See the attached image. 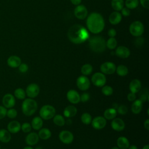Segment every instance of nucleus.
<instances>
[{
	"mask_svg": "<svg viewBox=\"0 0 149 149\" xmlns=\"http://www.w3.org/2000/svg\"><path fill=\"white\" fill-rule=\"evenodd\" d=\"M68 36L72 42L79 44L86 41L89 37V34L83 26L76 24L70 27Z\"/></svg>",
	"mask_w": 149,
	"mask_h": 149,
	"instance_id": "f257e3e1",
	"label": "nucleus"
},
{
	"mask_svg": "<svg viewBox=\"0 0 149 149\" xmlns=\"http://www.w3.org/2000/svg\"><path fill=\"white\" fill-rule=\"evenodd\" d=\"M87 26L89 31L93 33H100L104 28L105 23L103 17L98 13H91L87 17Z\"/></svg>",
	"mask_w": 149,
	"mask_h": 149,
	"instance_id": "f03ea898",
	"label": "nucleus"
},
{
	"mask_svg": "<svg viewBox=\"0 0 149 149\" xmlns=\"http://www.w3.org/2000/svg\"><path fill=\"white\" fill-rule=\"evenodd\" d=\"M89 46L90 49L95 52H104L106 48V42L101 36H94L90 38Z\"/></svg>",
	"mask_w": 149,
	"mask_h": 149,
	"instance_id": "7ed1b4c3",
	"label": "nucleus"
},
{
	"mask_svg": "<svg viewBox=\"0 0 149 149\" xmlns=\"http://www.w3.org/2000/svg\"><path fill=\"white\" fill-rule=\"evenodd\" d=\"M37 108V102L33 98H26L22 102V110L26 116H30L33 115L36 112Z\"/></svg>",
	"mask_w": 149,
	"mask_h": 149,
	"instance_id": "20e7f679",
	"label": "nucleus"
},
{
	"mask_svg": "<svg viewBox=\"0 0 149 149\" xmlns=\"http://www.w3.org/2000/svg\"><path fill=\"white\" fill-rule=\"evenodd\" d=\"M56 113L55 108L50 105H43L39 111L40 116L44 120H49L52 118Z\"/></svg>",
	"mask_w": 149,
	"mask_h": 149,
	"instance_id": "39448f33",
	"label": "nucleus"
},
{
	"mask_svg": "<svg viewBox=\"0 0 149 149\" xmlns=\"http://www.w3.org/2000/svg\"><path fill=\"white\" fill-rule=\"evenodd\" d=\"M129 31L132 35L139 37L142 35L144 32V26L140 21L133 22L129 27Z\"/></svg>",
	"mask_w": 149,
	"mask_h": 149,
	"instance_id": "423d86ee",
	"label": "nucleus"
},
{
	"mask_svg": "<svg viewBox=\"0 0 149 149\" xmlns=\"http://www.w3.org/2000/svg\"><path fill=\"white\" fill-rule=\"evenodd\" d=\"M107 81V78L104 74L101 72L95 73L91 77V82L96 87L104 86Z\"/></svg>",
	"mask_w": 149,
	"mask_h": 149,
	"instance_id": "0eeeda50",
	"label": "nucleus"
},
{
	"mask_svg": "<svg viewBox=\"0 0 149 149\" xmlns=\"http://www.w3.org/2000/svg\"><path fill=\"white\" fill-rule=\"evenodd\" d=\"M76 85L79 90L81 91H86L90 88V81L86 76L81 75L77 79Z\"/></svg>",
	"mask_w": 149,
	"mask_h": 149,
	"instance_id": "6e6552de",
	"label": "nucleus"
},
{
	"mask_svg": "<svg viewBox=\"0 0 149 149\" xmlns=\"http://www.w3.org/2000/svg\"><path fill=\"white\" fill-rule=\"evenodd\" d=\"M116 65L111 62H105L101 64L100 66V70L101 73L105 74H111L116 71Z\"/></svg>",
	"mask_w": 149,
	"mask_h": 149,
	"instance_id": "1a4fd4ad",
	"label": "nucleus"
},
{
	"mask_svg": "<svg viewBox=\"0 0 149 149\" xmlns=\"http://www.w3.org/2000/svg\"><path fill=\"white\" fill-rule=\"evenodd\" d=\"M93 128L97 130H101L104 128L107 124L106 119L101 116H98L95 117L91 122Z\"/></svg>",
	"mask_w": 149,
	"mask_h": 149,
	"instance_id": "9d476101",
	"label": "nucleus"
},
{
	"mask_svg": "<svg viewBox=\"0 0 149 149\" xmlns=\"http://www.w3.org/2000/svg\"><path fill=\"white\" fill-rule=\"evenodd\" d=\"M59 139L64 144H70L74 139L73 133L68 130H62L59 134Z\"/></svg>",
	"mask_w": 149,
	"mask_h": 149,
	"instance_id": "9b49d317",
	"label": "nucleus"
},
{
	"mask_svg": "<svg viewBox=\"0 0 149 149\" xmlns=\"http://www.w3.org/2000/svg\"><path fill=\"white\" fill-rule=\"evenodd\" d=\"M40 93V87L36 83H31L27 86L26 90V95L31 98L36 97Z\"/></svg>",
	"mask_w": 149,
	"mask_h": 149,
	"instance_id": "f8f14e48",
	"label": "nucleus"
},
{
	"mask_svg": "<svg viewBox=\"0 0 149 149\" xmlns=\"http://www.w3.org/2000/svg\"><path fill=\"white\" fill-rule=\"evenodd\" d=\"M2 104L6 108H11L13 107L16 103L15 97L9 93L6 94L2 98Z\"/></svg>",
	"mask_w": 149,
	"mask_h": 149,
	"instance_id": "ddd939ff",
	"label": "nucleus"
},
{
	"mask_svg": "<svg viewBox=\"0 0 149 149\" xmlns=\"http://www.w3.org/2000/svg\"><path fill=\"white\" fill-rule=\"evenodd\" d=\"M74 16L79 19H84L88 14L87 8L82 5H77L74 10Z\"/></svg>",
	"mask_w": 149,
	"mask_h": 149,
	"instance_id": "4468645a",
	"label": "nucleus"
},
{
	"mask_svg": "<svg viewBox=\"0 0 149 149\" xmlns=\"http://www.w3.org/2000/svg\"><path fill=\"white\" fill-rule=\"evenodd\" d=\"M68 100L72 104H76L80 101V95L79 93L74 90H70L66 94Z\"/></svg>",
	"mask_w": 149,
	"mask_h": 149,
	"instance_id": "2eb2a0df",
	"label": "nucleus"
},
{
	"mask_svg": "<svg viewBox=\"0 0 149 149\" xmlns=\"http://www.w3.org/2000/svg\"><path fill=\"white\" fill-rule=\"evenodd\" d=\"M111 127L115 131L120 132L125 127V123L124 121L119 118H115L112 119L111 123Z\"/></svg>",
	"mask_w": 149,
	"mask_h": 149,
	"instance_id": "dca6fc26",
	"label": "nucleus"
},
{
	"mask_svg": "<svg viewBox=\"0 0 149 149\" xmlns=\"http://www.w3.org/2000/svg\"><path fill=\"white\" fill-rule=\"evenodd\" d=\"M115 54L117 56L125 59L128 58L130 56V51L129 48L125 46H119L116 48L115 51Z\"/></svg>",
	"mask_w": 149,
	"mask_h": 149,
	"instance_id": "f3484780",
	"label": "nucleus"
},
{
	"mask_svg": "<svg viewBox=\"0 0 149 149\" xmlns=\"http://www.w3.org/2000/svg\"><path fill=\"white\" fill-rule=\"evenodd\" d=\"M38 135L35 132H31L29 133L25 139V141L26 144L30 146L36 144L38 142Z\"/></svg>",
	"mask_w": 149,
	"mask_h": 149,
	"instance_id": "a211bd4d",
	"label": "nucleus"
},
{
	"mask_svg": "<svg viewBox=\"0 0 149 149\" xmlns=\"http://www.w3.org/2000/svg\"><path fill=\"white\" fill-rule=\"evenodd\" d=\"M7 129L10 133H17L21 129V125L18 121L12 120L8 123Z\"/></svg>",
	"mask_w": 149,
	"mask_h": 149,
	"instance_id": "6ab92c4d",
	"label": "nucleus"
},
{
	"mask_svg": "<svg viewBox=\"0 0 149 149\" xmlns=\"http://www.w3.org/2000/svg\"><path fill=\"white\" fill-rule=\"evenodd\" d=\"M21 62V59L16 55H12L9 56L7 60L8 65L12 68L19 67V66L22 63Z\"/></svg>",
	"mask_w": 149,
	"mask_h": 149,
	"instance_id": "aec40b11",
	"label": "nucleus"
},
{
	"mask_svg": "<svg viewBox=\"0 0 149 149\" xmlns=\"http://www.w3.org/2000/svg\"><path fill=\"white\" fill-rule=\"evenodd\" d=\"M141 87V81L137 79L132 80L129 83V90L130 92L134 94L138 93Z\"/></svg>",
	"mask_w": 149,
	"mask_h": 149,
	"instance_id": "412c9836",
	"label": "nucleus"
},
{
	"mask_svg": "<svg viewBox=\"0 0 149 149\" xmlns=\"http://www.w3.org/2000/svg\"><path fill=\"white\" fill-rule=\"evenodd\" d=\"M77 108L74 105H68L63 110V115L66 118H72L77 113Z\"/></svg>",
	"mask_w": 149,
	"mask_h": 149,
	"instance_id": "4be33fe9",
	"label": "nucleus"
},
{
	"mask_svg": "<svg viewBox=\"0 0 149 149\" xmlns=\"http://www.w3.org/2000/svg\"><path fill=\"white\" fill-rule=\"evenodd\" d=\"M133 102L131 106V110L133 113L139 114L143 109V102L139 99L135 100Z\"/></svg>",
	"mask_w": 149,
	"mask_h": 149,
	"instance_id": "5701e85b",
	"label": "nucleus"
},
{
	"mask_svg": "<svg viewBox=\"0 0 149 149\" xmlns=\"http://www.w3.org/2000/svg\"><path fill=\"white\" fill-rule=\"evenodd\" d=\"M116 143L119 149H127L130 146L128 139L124 136H120L118 137Z\"/></svg>",
	"mask_w": 149,
	"mask_h": 149,
	"instance_id": "b1692460",
	"label": "nucleus"
},
{
	"mask_svg": "<svg viewBox=\"0 0 149 149\" xmlns=\"http://www.w3.org/2000/svg\"><path fill=\"white\" fill-rule=\"evenodd\" d=\"M122 20V15L118 12H113L109 16V21L111 24L115 25L118 24Z\"/></svg>",
	"mask_w": 149,
	"mask_h": 149,
	"instance_id": "393cba45",
	"label": "nucleus"
},
{
	"mask_svg": "<svg viewBox=\"0 0 149 149\" xmlns=\"http://www.w3.org/2000/svg\"><path fill=\"white\" fill-rule=\"evenodd\" d=\"M31 125L32 128H33L34 130H40L42 128V126L43 125L42 119L40 116L34 117L31 120Z\"/></svg>",
	"mask_w": 149,
	"mask_h": 149,
	"instance_id": "a878e982",
	"label": "nucleus"
},
{
	"mask_svg": "<svg viewBox=\"0 0 149 149\" xmlns=\"http://www.w3.org/2000/svg\"><path fill=\"white\" fill-rule=\"evenodd\" d=\"M117 115V111L113 108H109L107 109L104 112V117L106 120H112L116 118Z\"/></svg>",
	"mask_w": 149,
	"mask_h": 149,
	"instance_id": "bb28decb",
	"label": "nucleus"
},
{
	"mask_svg": "<svg viewBox=\"0 0 149 149\" xmlns=\"http://www.w3.org/2000/svg\"><path fill=\"white\" fill-rule=\"evenodd\" d=\"M11 139L10 133L4 129L0 130V141L2 143H8Z\"/></svg>",
	"mask_w": 149,
	"mask_h": 149,
	"instance_id": "cd10ccee",
	"label": "nucleus"
},
{
	"mask_svg": "<svg viewBox=\"0 0 149 149\" xmlns=\"http://www.w3.org/2000/svg\"><path fill=\"white\" fill-rule=\"evenodd\" d=\"M39 138L42 140H47L51 136V132L47 128H41L38 133Z\"/></svg>",
	"mask_w": 149,
	"mask_h": 149,
	"instance_id": "c85d7f7f",
	"label": "nucleus"
},
{
	"mask_svg": "<svg viewBox=\"0 0 149 149\" xmlns=\"http://www.w3.org/2000/svg\"><path fill=\"white\" fill-rule=\"evenodd\" d=\"M123 0H112L111 1V6L115 10H121L123 8Z\"/></svg>",
	"mask_w": 149,
	"mask_h": 149,
	"instance_id": "c756f323",
	"label": "nucleus"
},
{
	"mask_svg": "<svg viewBox=\"0 0 149 149\" xmlns=\"http://www.w3.org/2000/svg\"><path fill=\"white\" fill-rule=\"evenodd\" d=\"M53 122L54 124L59 126H62L65 124V120L63 116L61 115H55L53 117Z\"/></svg>",
	"mask_w": 149,
	"mask_h": 149,
	"instance_id": "7c9ffc66",
	"label": "nucleus"
},
{
	"mask_svg": "<svg viewBox=\"0 0 149 149\" xmlns=\"http://www.w3.org/2000/svg\"><path fill=\"white\" fill-rule=\"evenodd\" d=\"M93 70V68L92 65L88 63L84 64L81 68V72L82 74L84 76H87L90 74L92 73Z\"/></svg>",
	"mask_w": 149,
	"mask_h": 149,
	"instance_id": "2f4dec72",
	"label": "nucleus"
},
{
	"mask_svg": "<svg viewBox=\"0 0 149 149\" xmlns=\"http://www.w3.org/2000/svg\"><path fill=\"white\" fill-rule=\"evenodd\" d=\"M115 72H116V73L120 76H125L128 73V69L126 66L120 65L116 68Z\"/></svg>",
	"mask_w": 149,
	"mask_h": 149,
	"instance_id": "473e14b6",
	"label": "nucleus"
},
{
	"mask_svg": "<svg viewBox=\"0 0 149 149\" xmlns=\"http://www.w3.org/2000/svg\"><path fill=\"white\" fill-rule=\"evenodd\" d=\"M26 91L22 88H18L14 91V95L19 100H23L26 97Z\"/></svg>",
	"mask_w": 149,
	"mask_h": 149,
	"instance_id": "72a5a7b5",
	"label": "nucleus"
},
{
	"mask_svg": "<svg viewBox=\"0 0 149 149\" xmlns=\"http://www.w3.org/2000/svg\"><path fill=\"white\" fill-rule=\"evenodd\" d=\"M81 120L84 125H89L92 121V117L90 113L85 112L81 115Z\"/></svg>",
	"mask_w": 149,
	"mask_h": 149,
	"instance_id": "f704fd0d",
	"label": "nucleus"
},
{
	"mask_svg": "<svg viewBox=\"0 0 149 149\" xmlns=\"http://www.w3.org/2000/svg\"><path fill=\"white\" fill-rule=\"evenodd\" d=\"M125 5L128 9H134L139 5V0H126Z\"/></svg>",
	"mask_w": 149,
	"mask_h": 149,
	"instance_id": "c9c22d12",
	"label": "nucleus"
},
{
	"mask_svg": "<svg viewBox=\"0 0 149 149\" xmlns=\"http://www.w3.org/2000/svg\"><path fill=\"white\" fill-rule=\"evenodd\" d=\"M117 45V41L114 37H110L106 42V46L110 49H113Z\"/></svg>",
	"mask_w": 149,
	"mask_h": 149,
	"instance_id": "e433bc0d",
	"label": "nucleus"
},
{
	"mask_svg": "<svg viewBox=\"0 0 149 149\" xmlns=\"http://www.w3.org/2000/svg\"><path fill=\"white\" fill-rule=\"evenodd\" d=\"M101 91L102 93L106 95V96H110L113 94V88H112V87H111L110 86H104L102 87V89H101Z\"/></svg>",
	"mask_w": 149,
	"mask_h": 149,
	"instance_id": "4c0bfd02",
	"label": "nucleus"
},
{
	"mask_svg": "<svg viewBox=\"0 0 149 149\" xmlns=\"http://www.w3.org/2000/svg\"><path fill=\"white\" fill-rule=\"evenodd\" d=\"M148 99H149V94H148V90L147 88H145L141 93L139 100L143 102L148 101Z\"/></svg>",
	"mask_w": 149,
	"mask_h": 149,
	"instance_id": "58836bf2",
	"label": "nucleus"
},
{
	"mask_svg": "<svg viewBox=\"0 0 149 149\" xmlns=\"http://www.w3.org/2000/svg\"><path fill=\"white\" fill-rule=\"evenodd\" d=\"M17 115V111L14 109V108H9V109H8L6 111V116L11 119H14L15 118Z\"/></svg>",
	"mask_w": 149,
	"mask_h": 149,
	"instance_id": "ea45409f",
	"label": "nucleus"
},
{
	"mask_svg": "<svg viewBox=\"0 0 149 149\" xmlns=\"http://www.w3.org/2000/svg\"><path fill=\"white\" fill-rule=\"evenodd\" d=\"M31 125L28 122H24L23 123L21 126V129L22 130L24 133H29L31 130Z\"/></svg>",
	"mask_w": 149,
	"mask_h": 149,
	"instance_id": "a19ab883",
	"label": "nucleus"
},
{
	"mask_svg": "<svg viewBox=\"0 0 149 149\" xmlns=\"http://www.w3.org/2000/svg\"><path fill=\"white\" fill-rule=\"evenodd\" d=\"M127 108L125 105H120L117 108V112H118L120 115H125L127 112Z\"/></svg>",
	"mask_w": 149,
	"mask_h": 149,
	"instance_id": "79ce46f5",
	"label": "nucleus"
},
{
	"mask_svg": "<svg viewBox=\"0 0 149 149\" xmlns=\"http://www.w3.org/2000/svg\"><path fill=\"white\" fill-rule=\"evenodd\" d=\"M29 69L28 65L25 63H21L19 66V70L22 73H26Z\"/></svg>",
	"mask_w": 149,
	"mask_h": 149,
	"instance_id": "37998d69",
	"label": "nucleus"
},
{
	"mask_svg": "<svg viewBox=\"0 0 149 149\" xmlns=\"http://www.w3.org/2000/svg\"><path fill=\"white\" fill-rule=\"evenodd\" d=\"M90 100V94L87 93H84L80 95V101L86 102Z\"/></svg>",
	"mask_w": 149,
	"mask_h": 149,
	"instance_id": "c03bdc74",
	"label": "nucleus"
},
{
	"mask_svg": "<svg viewBox=\"0 0 149 149\" xmlns=\"http://www.w3.org/2000/svg\"><path fill=\"white\" fill-rule=\"evenodd\" d=\"M6 108L5 107L0 105V119H3L6 116Z\"/></svg>",
	"mask_w": 149,
	"mask_h": 149,
	"instance_id": "a18cd8bd",
	"label": "nucleus"
},
{
	"mask_svg": "<svg viewBox=\"0 0 149 149\" xmlns=\"http://www.w3.org/2000/svg\"><path fill=\"white\" fill-rule=\"evenodd\" d=\"M127 100H128L129 101L133 102V101H134L136 100V94L130 92V93H129L127 94Z\"/></svg>",
	"mask_w": 149,
	"mask_h": 149,
	"instance_id": "49530a36",
	"label": "nucleus"
},
{
	"mask_svg": "<svg viewBox=\"0 0 149 149\" xmlns=\"http://www.w3.org/2000/svg\"><path fill=\"white\" fill-rule=\"evenodd\" d=\"M121 12H122V15L124 16H128L130 15V11L129 10V9L127 8H123L121 10Z\"/></svg>",
	"mask_w": 149,
	"mask_h": 149,
	"instance_id": "de8ad7c7",
	"label": "nucleus"
},
{
	"mask_svg": "<svg viewBox=\"0 0 149 149\" xmlns=\"http://www.w3.org/2000/svg\"><path fill=\"white\" fill-rule=\"evenodd\" d=\"M141 5L146 9L149 8V0H140Z\"/></svg>",
	"mask_w": 149,
	"mask_h": 149,
	"instance_id": "09e8293b",
	"label": "nucleus"
},
{
	"mask_svg": "<svg viewBox=\"0 0 149 149\" xmlns=\"http://www.w3.org/2000/svg\"><path fill=\"white\" fill-rule=\"evenodd\" d=\"M116 30L113 29H111L108 31V36L110 37H114L116 36Z\"/></svg>",
	"mask_w": 149,
	"mask_h": 149,
	"instance_id": "8fccbe9b",
	"label": "nucleus"
},
{
	"mask_svg": "<svg viewBox=\"0 0 149 149\" xmlns=\"http://www.w3.org/2000/svg\"><path fill=\"white\" fill-rule=\"evenodd\" d=\"M144 128L148 130H149V119H147L144 122Z\"/></svg>",
	"mask_w": 149,
	"mask_h": 149,
	"instance_id": "3c124183",
	"label": "nucleus"
},
{
	"mask_svg": "<svg viewBox=\"0 0 149 149\" xmlns=\"http://www.w3.org/2000/svg\"><path fill=\"white\" fill-rule=\"evenodd\" d=\"M70 1L72 3V4H73V5H79L81 3V0H70Z\"/></svg>",
	"mask_w": 149,
	"mask_h": 149,
	"instance_id": "603ef678",
	"label": "nucleus"
},
{
	"mask_svg": "<svg viewBox=\"0 0 149 149\" xmlns=\"http://www.w3.org/2000/svg\"><path fill=\"white\" fill-rule=\"evenodd\" d=\"M127 149H138V148L135 145H131V146H129Z\"/></svg>",
	"mask_w": 149,
	"mask_h": 149,
	"instance_id": "864d4df0",
	"label": "nucleus"
},
{
	"mask_svg": "<svg viewBox=\"0 0 149 149\" xmlns=\"http://www.w3.org/2000/svg\"><path fill=\"white\" fill-rule=\"evenodd\" d=\"M142 149H149V145L148 144H146L145 145Z\"/></svg>",
	"mask_w": 149,
	"mask_h": 149,
	"instance_id": "5fc2aeb1",
	"label": "nucleus"
},
{
	"mask_svg": "<svg viewBox=\"0 0 149 149\" xmlns=\"http://www.w3.org/2000/svg\"><path fill=\"white\" fill-rule=\"evenodd\" d=\"M23 149H34L33 147H31V146H27V147H24Z\"/></svg>",
	"mask_w": 149,
	"mask_h": 149,
	"instance_id": "6e6d98bb",
	"label": "nucleus"
},
{
	"mask_svg": "<svg viewBox=\"0 0 149 149\" xmlns=\"http://www.w3.org/2000/svg\"><path fill=\"white\" fill-rule=\"evenodd\" d=\"M111 149H119L118 147H112Z\"/></svg>",
	"mask_w": 149,
	"mask_h": 149,
	"instance_id": "4d7b16f0",
	"label": "nucleus"
},
{
	"mask_svg": "<svg viewBox=\"0 0 149 149\" xmlns=\"http://www.w3.org/2000/svg\"><path fill=\"white\" fill-rule=\"evenodd\" d=\"M36 149H42V148H41V147H38L36 148Z\"/></svg>",
	"mask_w": 149,
	"mask_h": 149,
	"instance_id": "13d9d810",
	"label": "nucleus"
},
{
	"mask_svg": "<svg viewBox=\"0 0 149 149\" xmlns=\"http://www.w3.org/2000/svg\"><path fill=\"white\" fill-rule=\"evenodd\" d=\"M0 149H1V147H0Z\"/></svg>",
	"mask_w": 149,
	"mask_h": 149,
	"instance_id": "bf43d9fd",
	"label": "nucleus"
},
{
	"mask_svg": "<svg viewBox=\"0 0 149 149\" xmlns=\"http://www.w3.org/2000/svg\"></svg>",
	"mask_w": 149,
	"mask_h": 149,
	"instance_id": "052dcab7",
	"label": "nucleus"
}]
</instances>
